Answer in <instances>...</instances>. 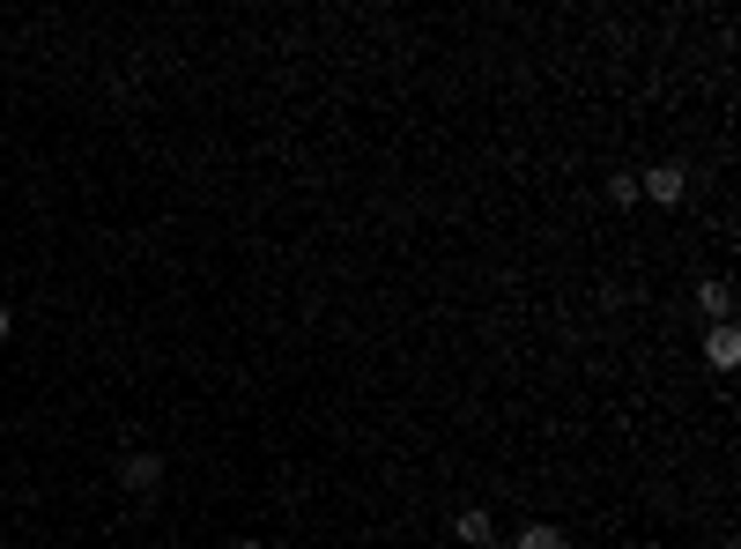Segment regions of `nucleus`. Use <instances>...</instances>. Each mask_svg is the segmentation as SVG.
Instances as JSON below:
<instances>
[{"label":"nucleus","mask_w":741,"mask_h":549,"mask_svg":"<svg viewBox=\"0 0 741 549\" xmlns=\"http://www.w3.org/2000/svg\"><path fill=\"white\" fill-rule=\"evenodd\" d=\"M697 304H705V312H712V327H719L727 312H734V290H727V282H705V290H697Z\"/></svg>","instance_id":"5"},{"label":"nucleus","mask_w":741,"mask_h":549,"mask_svg":"<svg viewBox=\"0 0 741 549\" xmlns=\"http://www.w3.org/2000/svg\"><path fill=\"white\" fill-rule=\"evenodd\" d=\"M119 483L134 490V498H156V490H164V453H126Z\"/></svg>","instance_id":"2"},{"label":"nucleus","mask_w":741,"mask_h":549,"mask_svg":"<svg viewBox=\"0 0 741 549\" xmlns=\"http://www.w3.org/2000/svg\"><path fill=\"white\" fill-rule=\"evenodd\" d=\"M608 200H616V208H638V172H616V178H608Z\"/></svg>","instance_id":"6"},{"label":"nucleus","mask_w":741,"mask_h":549,"mask_svg":"<svg viewBox=\"0 0 741 549\" xmlns=\"http://www.w3.org/2000/svg\"><path fill=\"white\" fill-rule=\"evenodd\" d=\"M452 535H460V542H468V549L497 542V527H490V512H482V505H468V512H460V520H452Z\"/></svg>","instance_id":"4"},{"label":"nucleus","mask_w":741,"mask_h":549,"mask_svg":"<svg viewBox=\"0 0 741 549\" xmlns=\"http://www.w3.org/2000/svg\"><path fill=\"white\" fill-rule=\"evenodd\" d=\"M519 549H564V535H556V527H526V535H519Z\"/></svg>","instance_id":"7"},{"label":"nucleus","mask_w":741,"mask_h":549,"mask_svg":"<svg viewBox=\"0 0 741 549\" xmlns=\"http://www.w3.org/2000/svg\"><path fill=\"white\" fill-rule=\"evenodd\" d=\"M230 549H268V542H260V535H246V542H230Z\"/></svg>","instance_id":"9"},{"label":"nucleus","mask_w":741,"mask_h":549,"mask_svg":"<svg viewBox=\"0 0 741 549\" xmlns=\"http://www.w3.org/2000/svg\"><path fill=\"white\" fill-rule=\"evenodd\" d=\"M8 327H15V312H8V304H0V342H8Z\"/></svg>","instance_id":"8"},{"label":"nucleus","mask_w":741,"mask_h":549,"mask_svg":"<svg viewBox=\"0 0 741 549\" xmlns=\"http://www.w3.org/2000/svg\"><path fill=\"white\" fill-rule=\"evenodd\" d=\"M638 194L660 200V208H675V200L690 194V172H682V164H653V172H638Z\"/></svg>","instance_id":"1"},{"label":"nucleus","mask_w":741,"mask_h":549,"mask_svg":"<svg viewBox=\"0 0 741 549\" xmlns=\"http://www.w3.org/2000/svg\"><path fill=\"white\" fill-rule=\"evenodd\" d=\"M705 364H712V372H734V364H741V334H734V320H719L712 334H705Z\"/></svg>","instance_id":"3"}]
</instances>
